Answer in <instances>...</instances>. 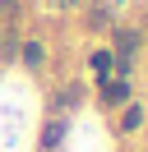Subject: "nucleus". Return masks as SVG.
Here are the masks:
<instances>
[{
  "instance_id": "1",
  "label": "nucleus",
  "mask_w": 148,
  "mask_h": 152,
  "mask_svg": "<svg viewBox=\"0 0 148 152\" xmlns=\"http://www.w3.org/2000/svg\"><path fill=\"white\" fill-rule=\"evenodd\" d=\"M130 102V83L125 78H102V106H107V111H116V106H125Z\"/></svg>"
},
{
  "instance_id": "2",
  "label": "nucleus",
  "mask_w": 148,
  "mask_h": 152,
  "mask_svg": "<svg viewBox=\"0 0 148 152\" xmlns=\"http://www.w3.org/2000/svg\"><path fill=\"white\" fill-rule=\"evenodd\" d=\"M144 129V106L139 102H125V115H120V134H134Z\"/></svg>"
},
{
  "instance_id": "3",
  "label": "nucleus",
  "mask_w": 148,
  "mask_h": 152,
  "mask_svg": "<svg viewBox=\"0 0 148 152\" xmlns=\"http://www.w3.org/2000/svg\"><path fill=\"white\" fill-rule=\"evenodd\" d=\"M0 28H5L9 42H14V28H18V0H0Z\"/></svg>"
},
{
  "instance_id": "4",
  "label": "nucleus",
  "mask_w": 148,
  "mask_h": 152,
  "mask_svg": "<svg viewBox=\"0 0 148 152\" xmlns=\"http://www.w3.org/2000/svg\"><path fill=\"white\" fill-rule=\"evenodd\" d=\"M23 65L28 69H42L46 65V46H42V42H23Z\"/></svg>"
},
{
  "instance_id": "5",
  "label": "nucleus",
  "mask_w": 148,
  "mask_h": 152,
  "mask_svg": "<svg viewBox=\"0 0 148 152\" xmlns=\"http://www.w3.org/2000/svg\"><path fill=\"white\" fill-rule=\"evenodd\" d=\"M60 134H65V124L51 120V124H46V134H42V148H56V143H60Z\"/></svg>"
},
{
  "instance_id": "6",
  "label": "nucleus",
  "mask_w": 148,
  "mask_h": 152,
  "mask_svg": "<svg viewBox=\"0 0 148 152\" xmlns=\"http://www.w3.org/2000/svg\"><path fill=\"white\" fill-rule=\"evenodd\" d=\"M111 65H116L111 51H97V56H92V69H97V74H111Z\"/></svg>"
},
{
  "instance_id": "7",
  "label": "nucleus",
  "mask_w": 148,
  "mask_h": 152,
  "mask_svg": "<svg viewBox=\"0 0 148 152\" xmlns=\"http://www.w3.org/2000/svg\"><path fill=\"white\" fill-rule=\"evenodd\" d=\"M79 102H83V88H79V83H70V88L60 92V106H79Z\"/></svg>"
}]
</instances>
